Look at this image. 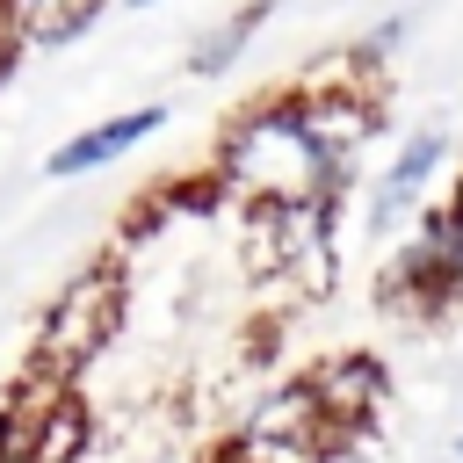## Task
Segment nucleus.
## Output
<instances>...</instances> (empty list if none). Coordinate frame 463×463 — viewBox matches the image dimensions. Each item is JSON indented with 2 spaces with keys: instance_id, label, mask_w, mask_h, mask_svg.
<instances>
[{
  "instance_id": "obj_10",
  "label": "nucleus",
  "mask_w": 463,
  "mask_h": 463,
  "mask_svg": "<svg viewBox=\"0 0 463 463\" xmlns=\"http://www.w3.org/2000/svg\"><path fill=\"white\" fill-rule=\"evenodd\" d=\"M398 43H405V7H398V14H383V22H376V29L362 36V43H347V51H354L362 65H376V72H383V58H391Z\"/></svg>"
},
{
  "instance_id": "obj_7",
  "label": "nucleus",
  "mask_w": 463,
  "mask_h": 463,
  "mask_svg": "<svg viewBox=\"0 0 463 463\" xmlns=\"http://www.w3.org/2000/svg\"><path fill=\"white\" fill-rule=\"evenodd\" d=\"M166 123V101H137V109H116V116H101V123H87V130H72L51 159H43V174L51 181H87V174H101V166H116L123 152H137L152 130Z\"/></svg>"
},
{
  "instance_id": "obj_11",
  "label": "nucleus",
  "mask_w": 463,
  "mask_h": 463,
  "mask_svg": "<svg viewBox=\"0 0 463 463\" xmlns=\"http://www.w3.org/2000/svg\"><path fill=\"white\" fill-rule=\"evenodd\" d=\"M441 246H449V282H456V304H463V181L441 203Z\"/></svg>"
},
{
  "instance_id": "obj_5",
  "label": "nucleus",
  "mask_w": 463,
  "mask_h": 463,
  "mask_svg": "<svg viewBox=\"0 0 463 463\" xmlns=\"http://www.w3.org/2000/svg\"><path fill=\"white\" fill-rule=\"evenodd\" d=\"M383 304H391V311H412V318L456 311L449 246H441V210H427V217L405 232V246L391 253V268H383Z\"/></svg>"
},
{
  "instance_id": "obj_12",
  "label": "nucleus",
  "mask_w": 463,
  "mask_h": 463,
  "mask_svg": "<svg viewBox=\"0 0 463 463\" xmlns=\"http://www.w3.org/2000/svg\"><path fill=\"white\" fill-rule=\"evenodd\" d=\"M311 463H376V441H369V434H333Z\"/></svg>"
},
{
  "instance_id": "obj_14",
  "label": "nucleus",
  "mask_w": 463,
  "mask_h": 463,
  "mask_svg": "<svg viewBox=\"0 0 463 463\" xmlns=\"http://www.w3.org/2000/svg\"><path fill=\"white\" fill-rule=\"evenodd\" d=\"M456 463H463V427H456Z\"/></svg>"
},
{
  "instance_id": "obj_2",
  "label": "nucleus",
  "mask_w": 463,
  "mask_h": 463,
  "mask_svg": "<svg viewBox=\"0 0 463 463\" xmlns=\"http://www.w3.org/2000/svg\"><path fill=\"white\" fill-rule=\"evenodd\" d=\"M116 333H123V268H116V253H101L51 297V311L29 340V369L51 383H80L116 347Z\"/></svg>"
},
{
  "instance_id": "obj_3",
  "label": "nucleus",
  "mask_w": 463,
  "mask_h": 463,
  "mask_svg": "<svg viewBox=\"0 0 463 463\" xmlns=\"http://www.w3.org/2000/svg\"><path fill=\"white\" fill-rule=\"evenodd\" d=\"M333 210L340 203H326V195L246 210V268L289 282V297H333V275H340Z\"/></svg>"
},
{
  "instance_id": "obj_4",
  "label": "nucleus",
  "mask_w": 463,
  "mask_h": 463,
  "mask_svg": "<svg viewBox=\"0 0 463 463\" xmlns=\"http://www.w3.org/2000/svg\"><path fill=\"white\" fill-rule=\"evenodd\" d=\"M441 159H449V130H441V123L405 130V145L391 152V166L369 181V210H362L369 239H391V232H398V224L420 210V195H427V181L441 174Z\"/></svg>"
},
{
  "instance_id": "obj_13",
  "label": "nucleus",
  "mask_w": 463,
  "mask_h": 463,
  "mask_svg": "<svg viewBox=\"0 0 463 463\" xmlns=\"http://www.w3.org/2000/svg\"><path fill=\"white\" fill-rule=\"evenodd\" d=\"M116 7H159V0H116Z\"/></svg>"
},
{
  "instance_id": "obj_9",
  "label": "nucleus",
  "mask_w": 463,
  "mask_h": 463,
  "mask_svg": "<svg viewBox=\"0 0 463 463\" xmlns=\"http://www.w3.org/2000/svg\"><path fill=\"white\" fill-rule=\"evenodd\" d=\"M268 14H275L268 0H246L239 14H224L210 36H195V51H188V72H195V80H217V72H232V65H239V51L253 43V29H260Z\"/></svg>"
},
{
  "instance_id": "obj_8",
  "label": "nucleus",
  "mask_w": 463,
  "mask_h": 463,
  "mask_svg": "<svg viewBox=\"0 0 463 463\" xmlns=\"http://www.w3.org/2000/svg\"><path fill=\"white\" fill-rule=\"evenodd\" d=\"M116 0H7V29L14 51H58L72 36H87Z\"/></svg>"
},
{
  "instance_id": "obj_1",
  "label": "nucleus",
  "mask_w": 463,
  "mask_h": 463,
  "mask_svg": "<svg viewBox=\"0 0 463 463\" xmlns=\"http://www.w3.org/2000/svg\"><path fill=\"white\" fill-rule=\"evenodd\" d=\"M217 188H224L239 210L311 203V195L340 203V195H347V181H340L333 159L318 152L297 94H268V101H253L246 116L224 123V137H217Z\"/></svg>"
},
{
  "instance_id": "obj_6",
  "label": "nucleus",
  "mask_w": 463,
  "mask_h": 463,
  "mask_svg": "<svg viewBox=\"0 0 463 463\" xmlns=\"http://www.w3.org/2000/svg\"><path fill=\"white\" fill-rule=\"evenodd\" d=\"M304 383L333 434H376V420L391 405V376L376 354H326L318 369H304Z\"/></svg>"
}]
</instances>
